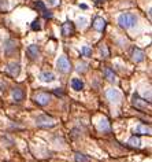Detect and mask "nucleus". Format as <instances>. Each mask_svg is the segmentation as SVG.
<instances>
[{"label":"nucleus","instance_id":"1a4fd4ad","mask_svg":"<svg viewBox=\"0 0 152 162\" xmlns=\"http://www.w3.org/2000/svg\"><path fill=\"white\" fill-rule=\"evenodd\" d=\"M144 51L139 50V48H133V52H132V59L134 62H141L144 61Z\"/></svg>","mask_w":152,"mask_h":162},{"label":"nucleus","instance_id":"4468645a","mask_svg":"<svg viewBox=\"0 0 152 162\" xmlns=\"http://www.w3.org/2000/svg\"><path fill=\"white\" fill-rule=\"evenodd\" d=\"M71 87H73L75 91H81V89L84 88V82L79 80V78H73V80H71Z\"/></svg>","mask_w":152,"mask_h":162},{"label":"nucleus","instance_id":"2eb2a0df","mask_svg":"<svg viewBox=\"0 0 152 162\" xmlns=\"http://www.w3.org/2000/svg\"><path fill=\"white\" fill-rule=\"evenodd\" d=\"M134 132H136V133H141V135H145V133H148V135H150V133H151V129L148 128V126H145V125H139V126H136Z\"/></svg>","mask_w":152,"mask_h":162},{"label":"nucleus","instance_id":"393cba45","mask_svg":"<svg viewBox=\"0 0 152 162\" xmlns=\"http://www.w3.org/2000/svg\"><path fill=\"white\" fill-rule=\"evenodd\" d=\"M44 17H45V18H52V14L47 12V10H45V11H44Z\"/></svg>","mask_w":152,"mask_h":162},{"label":"nucleus","instance_id":"20e7f679","mask_svg":"<svg viewBox=\"0 0 152 162\" xmlns=\"http://www.w3.org/2000/svg\"><path fill=\"white\" fill-rule=\"evenodd\" d=\"M58 70L62 71V73H67V71H70V62L66 56H60L59 59H58Z\"/></svg>","mask_w":152,"mask_h":162},{"label":"nucleus","instance_id":"6ab92c4d","mask_svg":"<svg viewBox=\"0 0 152 162\" xmlns=\"http://www.w3.org/2000/svg\"><path fill=\"white\" fill-rule=\"evenodd\" d=\"M34 6H36V8H39L40 10V11H45V10H47V7H45V4H44V3L43 2H40V0H37V2H36V4H34Z\"/></svg>","mask_w":152,"mask_h":162},{"label":"nucleus","instance_id":"412c9836","mask_svg":"<svg viewBox=\"0 0 152 162\" xmlns=\"http://www.w3.org/2000/svg\"><path fill=\"white\" fill-rule=\"evenodd\" d=\"M129 143L132 144V146H139V144H140V139H139V137H136V136H133L132 139L129 140Z\"/></svg>","mask_w":152,"mask_h":162},{"label":"nucleus","instance_id":"aec40b11","mask_svg":"<svg viewBox=\"0 0 152 162\" xmlns=\"http://www.w3.org/2000/svg\"><path fill=\"white\" fill-rule=\"evenodd\" d=\"M82 55H84V56H91L92 50L89 47H82Z\"/></svg>","mask_w":152,"mask_h":162},{"label":"nucleus","instance_id":"7ed1b4c3","mask_svg":"<svg viewBox=\"0 0 152 162\" xmlns=\"http://www.w3.org/2000/svg\"><path fill=\"white\" fill-rule=\"evenodd\" d=\"M36 124L39 126H44V128H48V126H54L55 125V120L52 117H48V115H39L36 120Z\"/></svg>","mask_w":152,"mask_h":162},{"label":"nucleus","instance_id":"5701e85b","mask_svg":"<svg viewBox=\"0 0 152 162\" xmlns=\"http://www.w3.org/2000/svg\"><path fill=\"white\" fill-rule=\"evenodd\" d=\"M77 70H78V71H85V70H86V65H85V63H79L78 67H77Z\"/></svg>","mask_w":152,"mask_h":162},{"label":"nucleus","instance_id":"a878e982","mask_svg":"<svg viewBox=\"0 0 152 162\" xmlns=\"http://www.w3.org/2000/svg\"><path fill=\"white\" fill-rule=\"evenodd\" d=\"M85 18H79V25H81V26H84L85 25Z\"/></svg>","mask_w":152,"mask_h":162},{"label":"nucleus","instance_id":"9d476101","mask_svg":"<svg viewBox=\"0 0 152 162\" xmlns=\"http://www.w3.org/2000/svg\"><path fill=\"white\" fill-rule=\"evenodd\" d=\"M19 70H21V67L18 63H10L8 66H7V71L11 76H14V77H17V76L19 74Z\"/></svg>","mask_w":152,"mask_h":162},{"label":"nucleus","instance_id":"f3484780","mask_svg":"<svg viewBox=\"0 0 152 162\" xmlns=\"http://www.w3.org/2000/svg\"><path fill=\"white\" fill-rule=\"evenodd\" d=\"M104 76H106V78L108 81H114L115 80V74H114V71L111 70V69H108V67H104Z\"/></svg>","mask_w":152,"mask_h":162},{"label":"nucleus","instance_id":"b1692460","mask_svg":"<svg viewBox=\"0 0 152 162\" xmlns=\"http://www.w3.org/2000/svg\"><path fill=\"white\" fill-rule=\"evenodd\" d=\"M100 51H102V54H104V56H108V51H107V47L106 46L100 47Z\"/></svg>","mask_w":152,"mask_h":162},{"label":"nucleus","instance_id":"dca6fc26","mask_svg":"<svg viewBox=\"0 0 152 162\" xmlns=\"http://www.w3.org/2000/svg\"><path fill=\"white\" fill-rule=\"evenodd\" d=\"M99 129L103 130V132H110V124L106 118H103L102 121L99 122Z\"/></svg>","mask_w":152,"mask_h":162},{"label":"nucleus","instance_id":"423d86ee","mask_svg":"<svg viewBox=\"0 0 152 162\" xmlns=\"http://www.w3.org/2000/svg\"><path fill=\"white\" fill-rule=\"evenodd\" d=\"M133 105L136 106L137 109H140V110H144V109H147L148 106H150L147 102H144L137 94H134V96H133Z\"/></svg>","mask_w":152,"mask_h":162},{"label":"nucleus","instance_id":"4be33fe9","mask_svg":"<svg viewBox=\"0 0 152 162\" xmlns=\"http://www.w3.org/2000/svg\"><path fill=\"white\" fill-rule=\"evenodd\" d=\"M32 29H33V30H40V23H39V21H34V22L32 23Z\"/></svg>","mask_w":152,"mask_h":162},{"label":"nucleus","instance_id":"ddd939ff","mask_svg":"<svg viewBox=\"0 0 152 162\" xmlns=\"http://www.w3.org/2000/svg\"><path fill=\"white\" fill-rule=\"evenodd\" d=\"M12 98H14V101H17V102H21L23 99V91L21 88H15L12 91Z\"/></svg>","mask_w":152,"mask_h":162},{"label":"nucleus","instance_id":"0eeeda50","mask_svg":"<svg viewBox=\"0 0 152 162\" xmlns=\"http://www.w3.org/2000/svg\"><path fill=\"white\" fill-rule=\"evenodd\" d=\"M62 33H63V36H70V34L74 33V25L71 22H64L63 25H62Z\"/></svg>","mask_w":152,"mask_h":162},{"label":"nucleus","instance_id":"39448f33","mask_svg":"<svg viewBox=\"0 0 152 162\" xmlns=\"http://www.w3.org/2000/svg\"><path fill=\"white\" fill-rule=\"evenodd\" d=\"M106 96H107V99H108L110 102H114V103H116V102H119V99H121V92L118 91V89H108V91L106 92Z\"/></svg>","mask_w":152,"mask_h":162},{"label":"nucleus","instance_id":"6e6552de","mask_svg":"<svg viewBox=\"0 0 152 162\" xmlns=\"http://www.w3.org/2000/svg\"><path fill=\"white\" fill-rule=\"evenodd\" d=\"M93 27H95L97 32H103L106 27V21L104 18H102V17H97L95 21H93Z\"/></svg>","mask_w":152,"mask_h":162},{"label":"nucleus","instance_id":"f257e3e1","mask_svg":"<svg viewBox=\"0 0 152 162\" xmlns=\"http://www.w3.org/2000/svg\"><path fill=\"white\" fill-rule=\"evenodd\" d=\"M136 15L132 12H123L118 17V22H119V26L123 27V29H129V27H133L136 25Z\"/></svg>","mask_w":152,"mask_h":162},{"label":"nucleus","instance_id":"9b49d317","mask_svg":"<svg viewBox=\"0 0 152 162\" xmlns=\"http://www.w3.org/2000/svg\"><path fill=\"white\" fill-rule=\"evenodd\" d=\"M40 80L43 82H51L55 80V77L52 73H50V71H43V73L40 74Z\"/></svg>","mask_w":152,"mask_h":162},{"label":"nucleus","instance_id":"f8f14e48","mask_svg":"<svg viewBox=\"0 0 152 162\" xmlns=\"http://www.w3.org/2000/svg\"><path fill=\"white\" fill-rule=\"evenodd\" d=\"M27 54H29V56L34 59V58H37V55H39V47L36 46V44H32V46H29L27 48Z\"/></svg>","mask_w":152,"mask_h":162},{"label":"nucleus","instance_id":"a211bd4d","mask_svg":"<svg viewBox=\"0 0 152 162\" xmlns=\"http://www.w3.org/2000/svg\"><path fill=\"white\" fill-rule=\"evenodd\" d=\"M75 162H91V160H89L85 154L77 153V154H75Z\"/></svg>","mask_w":152,"mask_h":162},{"label":"nucleus","instance_id":"f03ea898","mask_svg":"<svg viewBox=\"0 0 152 162\" xmlns=\"http://www.w3.org/2000/svg\"><path fill=\"white\" fill-rule=\"evenodd\" d=\"M33 99H34V102H36L37 105L45 106L51 101V95L47 94V92H36V94L33 95Z\"/></svg>","mask_w":152,"mask_h":162}]
</instances>
